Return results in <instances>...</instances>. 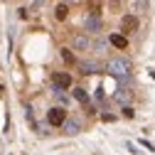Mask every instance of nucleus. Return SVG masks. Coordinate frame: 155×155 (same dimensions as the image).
Listing matches in <instances>:
<instances>
[{
	"label": "nucleus",
	"mask_w": 155,
	"mask_h": 155,
	"mask_svg": "<svg viewBox=\"0 0 155 155\" xmlns=\"http://www.w3.org/2000/svg\"><path fill=\"white\" fill-rule=\"evenodd\" d=\"M133 8L135 10H143V8H148V3H133Z\"/></svg>",
	"instance_id": "15"
},
{
	"label": "nucleus",
	"mask_w": 155,
	"mask_h": 155,
	"mask_svg": "<svg viewBox=\"0 0 155 155\" xmlns=\"http://www.w3.org/2000/svg\"><path fill=\"white\" fill-rule=\"evenodd\" d=\"M67 15H69L67 5H57V20H67Z\"/></svg>",
	"instance_id": "11"
},
{
	"label": "nucleus",
	"mask_w": 155,
	"mask_h": 155,
	"mask_svg": "<svg viewBox=\"0 0 155 155\" xmlns=\"http://www.w3.org/2000/svg\"><path fill=\"white\" fill-rule=\"evenodd\" d=\"M138 17H135V15H126L123 17V20H121V30L126 32V35H130V32H135V30H138Z\"/></svg>",
	"instance_id": "4"
},
{
	"label": "nucleus",
	"mask_w": 155,
	"mask_h": 155,
	"mask_svg": "<svg viewBox=\"0 0 155 155\" xmlns=\"http://www.w3.org/2000/svg\"><path fill=\"white\" fill-rule=\"evenodd\" d=\"M128 99H130V94H128V91H126V94H118V101H121V104L128 101Z\"/></svg>",
	"instance_id": "14"
},
{
	"label": "nucleus",
	"mask_w": 155,
	"mask_h": 155,
	"mask_svg": "<svg viewBox=\"0 0 155 155\" xmlns=\"http://www.w3.org/2000/svg\"><path fill=\"white\" fill-rule=\"evenodd\" d=\"M74 99L81 101V104H86V101H89V94H86L84 89H74Z\"/></svg>",
	"instance_id": "10"
},
{
	"label": "nucleus",
	"mask_w": 155,
	"mask_h": 155,
	"mask_svg": "<svg viewBox=\"0 0 155 155\" xmlns=\"http://www.w3.org/2000/svg\"><path fill=\"white\" fill-rule=\"evenodd\" d=\"M47 121H49V126H62L67 121V108H62V106L49 108L47 111Z\"/></svg>",
	"instance_id": "2"
},
{
	"label": "nucleus",
	"mask_w": 155,
	"mask_h": 155,
	"mask_svg": "<svg viewBox=\"0 0 155 155\" xmlns=\"http://www.w3.org/2000/svg\"><path fill=\"white\" fill-rule=\"evenodd\" d=\"M106 71H111L113 76H128V71H130V62H128V59H108Z\"/></svg>",
	"instance_id": "1"
},
{
	"label": "nucleus",
	"mask_w": 155,
	"mask_h": 155,
	"mask_svg": "<svg viewBox=\"0 0 155 155\" xmlns=\"http://www.w3.org/2000/svg\"><path fill=\"white\" fill-rule=\"evenodd\" d=\"M62 126H64V130H67L69 135H74V133H79V121H64Z\"/></svg>",
	"instance_id": "7"
},
{
	"label": "nucleus",
	"mask_w": 155,
	"mask_h": 155,
	"mask_svg": "<svg viewBox=\"0 0 155 155\" xmlns=\"http://www.w3.org/2000/svg\"><path fill=\"white\" fill-rule=\"evenodd\" d=\"M111 45L118 47V49H126L128 47V37L126 35H111Z\"/></svg>",
	"instance_id": "5"
},
{
	"label": "nucleus",
	"mask_w": 155,
	"mask_h": 155,
	"mask_svg": "<svg viewBox=\"0 0 155 155\" xmlns=\"http://www.w3.org/2000/svg\"><path fill=\"white\" fill-rule=\"evenodd\" d=\"M74 45L79 47V49H86V47H89V37H84V35H76V37H74Z\"/></svg>",
	"instance_id": "9"
},
{
	"label": "nucleus",
	"mask_w": 155,
	"mask_h": 155,
	"mask_svg": "<svg viewBox=\"0 0 155 155\" xmlns=\"http://www.w3.org/2000/svg\"><path fill=\"white\" fill-rule=\"evenodd\" d=\"M62 59H64L67 64H74V54H71L69 49H62Z\"/></svg>",
	"instance_id": "12"
},
{
	"label": "nucleus",
	"mask_w": 155,
	"mask_h": 155,
	"mask_svg": "<svg viewBox=\"0 0 155 155\" xmlns=\"http://www.w3.org/2000/svg\"><path fill=\"white\" fill-rule=\"evenodd\" d=\"M89 10H91V15H94V17H99V15H101V5H99V3H91V5H89Z\"/></svg>",
	"instance_id": "13"
},
{
	"label": "nucleus",
	"mask_w": 155,
	"mask_h": 155,
	"mask_svg": "<svg viewBox=\"0 0 155 155\" xmlns=\"http://www.w3.org/2000/svg\"><path fill=\"white\" fill-rule=\"evenodd\" d=\"M86 30L99 32V30H101V20H99V17H89V20H86Z\"/></svg>",
	"instance_id": "8"
},
{
	"label": "nucleus",
	"mask_w": 155,
	"mask_h": 155,
	"mask_svg": "<svg viewBox=\"0 0 155 155\" xmlns=\"http://www.w3.org/2000/svg\"><path fill=\"white\" fill-rule=\"evenodd\" d=\"M52 81H54V89H57V91H67V89L71 86V76L64 74V71H54V74H52Z\"/></svg>",
	"instance_id": "3"
},
{
	"label": "nucleus",
	"mask_w": 155,
	"mask_h": 155,
	"mask_svg": "<svg viewBox=\"0 0 155 155\" xmlns=\"http://www.w3.org/2000/svg\"><path fill=\"white\" fill-rule=\"evenodd\" d=\"M79 69H81V74H94V71H99V64L96 62H81Z\"/></svg>",
	"instance_id": "6"
}]
</instances>
